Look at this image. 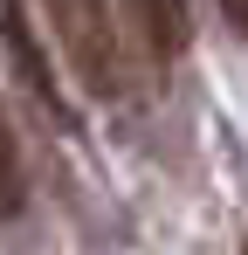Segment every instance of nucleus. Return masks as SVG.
<instances>
[{
  "instance_id": "obj_4",
  "label": "nucleus",
  "mask_w": 248,
  "mask_h": 255,
  "mask_svg": "<svg viewBox=\"0 0 248 255\" xmlns=\"http://www.w3.org/2000/svg\"><path fill=\"white\" fill-rule=\"evenodd\" d=\"M28 200V166H21V138L7 125V104H0V214H14Z\"/></svg>"
},
{
  "instance_id": "obj_5",
  "label": "nucleus",
  "mask_w": 248,
  "mask_h": 255,
  "mask_svg": "<svg viewBox=\"0 0 248 255\" xmlns=\"http://www.w3.org/2000/svg\"><path fill=\"white\" fill-rule=\"evenodd\" d=\"M221 14H228V28L248 42V0H221Z\"/></svg>"
},
{
  "instance_id": "obj_2",
  "label": "nucleus",
  "mask_w": 248,
  "mask_h": 255,
  "mask_svg": "<svg viewBox=\"0 0 248 255\" xmlns=\"http://www.w3.org/2000/svg\"><path fill=\"white\" fill-rule=\"evenodd\" d=\"M0 42H7V62H14L21 90L35 97L55 125H69L62 83H55V69H48V48H41V35H35V21H28V7H21V0H0Z\"/></svg>"
},
{
  "instance_id": "obj_3",
  "label": "nucleus",
  "mask_w": 248,
  "mask_h": 255,
  "mask_svg": "<svg viewBox=\"0 0 248 255\" xmlns=\"http://www.w3.org/2000/svg\"><path fill=\"white\" fill-rule=\"evenodd\" d=\"M124 7V28H131V42L145 48L152 62H172L186 35H193V21H186V0H118Z\"/></svg>"
},
{
  "instance_id": "obj_1",
  "label": "nucleus",
  "mask_w": 248,
  "mask_h": 255,
  "mask_svg": "<svg viewBox=\"0 0 248 255\" xmlns=\"http://www.w3.org/2000/svg\"><path fill=\"white\" fill-rule=\"evenodd\" d=\"M48 7V28H55V48L62 62L76 69V83L90 97H124L131 83V62H124V28L111 0H41Z\"/></svg>"
}]
</instances>
